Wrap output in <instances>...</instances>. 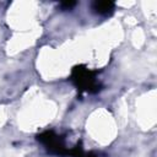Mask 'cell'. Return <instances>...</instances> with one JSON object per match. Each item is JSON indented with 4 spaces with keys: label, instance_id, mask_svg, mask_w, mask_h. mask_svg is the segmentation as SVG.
<instances>
[{
    "label": "cell",
    "instance_id": "277c9868",
    "mask_svg": "<svg viewBox=\"0 0 157 157\" xmlns=\"http://www.w3.org/2000/svg\"><path fill=\"white\" fill-rule=\"evenodd\" d=\"M75 5H76L75 1H64V2L60 4V7H61L63 10H70V9H72Z\"/></svg>",
    "mask_w": 157,
    "mask_h": 157
},
{
    "label": "cell",
    "instance_id": "3957f363",
    "mask_svg": "<svg viewBox=\"0 0 157 157\" xmlns=\"http://www.w3.org/2000/svg\"><path fill=\"white\" fill-rule=\"evenodd\" d=\"M115 4L113 1H94L92 4V10L98 15H108L113 12Z\"/></svg>",
    "mask_w": 157,
    "mask_h": 157
},
{
    "label": "cell",
    "instance_id": "6da1fadb",
    "mask_svg": "<svg viewBox=\"0 0 157 157\" xmlns=\"http://www.w3.org/2000/svg\"><path fill=\"white\" fill-rule=\"evenodd\" d=\"M96 71L88 70L85 65H76L71 71V81L77 90L87 93H96L101 90V85L96 78Z\"/></svg>",
    "mask_w": 157,
    "mask_h": 157
},
{
    "label": "cell",
    "instance_id": "7a4b0ae2",
    "mask_svg": "<svg viewBox=\"0 0 157 157\" xmlns=\"http://www.w3.org/2000/svg\"><path fill=\"white\" fill-rule=\"evenodd\" d=\"M37 140L44 145V147L47 148L48 152H50L53 155H58V156H66L67 155L69 148L65 146L63 137L52 130H48V131L39 134L37 136Z\"/></svg>",
    "mask_w": 157,
    "mask_h": 157
}]
</instances>
